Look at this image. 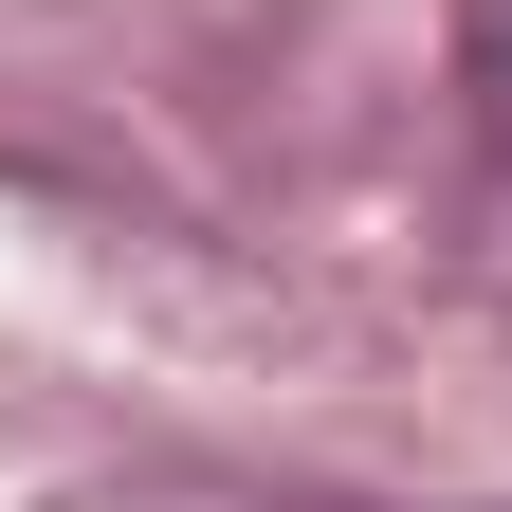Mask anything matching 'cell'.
<instances>
[{"mask_svg": "<svg viewBox=\"0 0 512 512\" xmlns=\"http://www.w3.org/2000/svg\"><path fill=\"white\" fill-rule=\"evenodd\" d=\"M458 92H476V147L512 165V0H458Z\"/></svg>", "mask_w": 512, "mask_h": 512, "instance_id": "cell-1", "label": "cell"}]
</instances>
